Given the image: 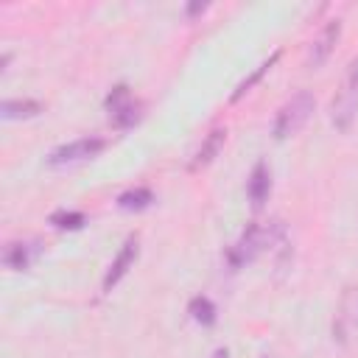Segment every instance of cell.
Returning <instances> with one entry per match:
<instances>
[{
    "label": "cell",
    "instance_id": "1",
    "mask_svg": "<svg viewBox=\"0 0 358 358\" xmlns=\"http://www.w3.org/2000/svg\"><path fill=\"white\" fill-rule=\"evenodd\" d=\"M285 238V227H282V221H266V224H249L243 232H241V238L227 249V263H229V268H243L246 263H252V260H257L266 249H271V246H277L280 241Z\"/></svg>",
    "mask_w": 358,
    "mask_h": 358
},
{
    "label": "cell",
    "instance_id": "2",
    "mask_svg": "<svg viewBox=\"0 0 358 358\" xmlns=\"http://www.w3.org/2000/svg\"><path fill=\"white\" fill-rule=\"evenodd\" d=\"M313 109H316V98H313L308 90L294 92V95L277 109V115H274V123H271L274 140H288V137H294V134L310 120Z\"/></svg>",
    "mask_w": 358,
    "mask_h": 358
},
{
    "label": "cell",
    "instance_id": "3",
    "mask_svg": "<svg viewBox=\"0 0 358 358\" xmlns=\"http://www.w3.org/2000/svg\"><path fill=\"white\" fill-rule=\"evenodd\" d=\"M358 115V56L347 64L344 81L330 103V123L336 126V131H350Z\"/></svg>",
    "mask_w": 358,
    "mask_h": 358
},
{
    "label": "cell",
    "instance_id": "4",
    "mask_svg": "<svg viewBox=\"0 0 358 358\" xmlns=\"http://www.w3.org/2000/svg\"><path fill=\"white\" fill-rule=\"evenodd\" d=\"M103 148H106L103 137H78L73 143H64V145L53 148L45 162H48V168H70V165H81V162L95 159Z\"/></svg>",
    "mask_w": 358,
    "mask_h": 358
},
{
    "label": "cell",
    "instance_id": "5",
    "mask_svg": "<svg viewBox=\"0 0 358 358\" xmlns=\"http://www.w3.org/2000/svg\"><path fill=\"white\" fill-rule=\"evenodd\" d=\"M106 112H109V120L115 129H129L140 120V101L131 98V90L126 84H117L112 87V92L106 95Z\"/></svg>",
    "mask_w": 358,
    "mask_h": 358
},
{
    "label": "cell",
    "instance_id": "6",
    "mask_svg": "<svg viewBox=\"0 0 358 358\" xmlns=\"http://www.w3.org/2000/svg\"><path fill=\"white\" fill-rule=\"evenodd\" d=\"M137 255H140V238L137 235H129L126 241H123V246H120V252L115 255V260L109 263V268H106V274H103V291L109 294L126 274H129V268L134 266V260H137Z\"/></svg>",
    "mask_w": 358,
    "mask_h": 358
},
{
    "label": "cell",
    "instance_id": "7",
    "mask_svg": "<svg viewBox=\"0 0 358 358\" xmlns=\"http://www.w3.org/2000/svg\"><path fill=\"white\" fill-rule=\"evenodd\" d=\"M338 36H341V20H327L324 28L319 31V36H316L313 45H310V56H308V62H310L313 70L322 67V64L330 59V53H333Z\"/></svg>",
    "mask_w": 358,
    "mask_h": 358
},
{
    "label": "cell",
    "instance_id": "8",
    "mask_svg": "<svg viewBox=\"0 0 358 358\" xmlns=\"http://www.w3.org/2000/svg\"><path fill=\"white\" fill-rule=\"evenodd\" d=\"M224 140H227V129H224V126H213V129L204 134V140L199 143V148L193 151L187 168H190V171H201V168H207V165L218 157V151L224 148Z\"/></svg>",
    "mask_w": 358,
    "mask_h": 358
},
{
    "label": "cell",
    "instance_id": "9",
    "mask_svg": "<svg viewBox=\"0 0 358 358\" xmlns=\"http://www.w3.org/2000/svg\"><path fill=\"white\" fill-rule=\"evenodd\" d=\"M268 193H271V171H268L266 159H257L246 179V196H249L252 207L260 210L268 201Z\"/></svg>",
    "mask_w": 358,
    "mask_h": 358
},
{
    "label": "cell",
    "instance_id": "10",
    "mask_svg": "<svg viewBox=\"0 0 358 358\" xmlns=\"http://www.w3.org/2000/svg\"><path fill=\"white\" fill-rule=\"evenodd\" d=\"M42 112V103L34 98H8L0 103V117L3 120H31Z\"/></svg>",
    "mask_w": 358,
    "mask_h": 358
},
{
    "label": "cell",
    "instance_id": "11",
    "mask_svg": "<svg viewBox=\"0 0 358 358\" xmlns=\"http://www.w3.org/2000/svg\"><path fill=\"white\" fill-rule=\"evenodd\" d=\"M115 201H117V207L126 210V213H143V210H148V207L154 204V193H151L148 187H129V190H123Z\"/></svg>",
    "mask_w": 358,
    "mask_h": 358
},
{
    "label": "cell",
    "instance_id": "12",
    "mask_svg": "<svg viewBox=\"0 0 358 358\" xmlns=\"http://www.w3.org/2000/svg\"><path fill=\"white\" fill-rule=\"evenodd\" d=\"M36 255V243H8L3 252V263L14 271H25Z\"/></svg>",
    "mask_w": 358,
    "mask_h": 358
},
{
    "label": "cell",
    "instance_id": "13",
    "mask_svg": "<svg viewBox=\"0 0 358 358\" xmlns=\"http://www.w3.org/2000/svg\"><path fill=\"white\" fill-rule=\"evenodd\" d=\"M277 62H280V50H277V53H271L266 62H260V64H257V67H255V70H252V73H249V76L235 87V92L229 95V101H232V103H238V101H241V98H243V95H246V92H249V90H252V87H255V84H257V81H260V78H263V76L277 64Z\"/></svg>",
    "mask_w": 358,
    "mask_h": 358
},
{
    "label": "cell",
    "instance_id": "14",
    "mask_svg": "<svg viewBox=\"0 0 358 358\" xmlns=\"http://www.w3.org/2000/svg\"><path fill=\"white\" fill-rule=\"evenodd\" d=\"M187 313L193 316V322H199V324H204V327H213V324H215V319H218V310H215L213 299H210V296H201V294L190 299Z\"/></svg>",
    "mask_w": 358,
    "mask_h": 358
},
{
    "label": "cell",
    "instance_id": "15",
    "mask_svg": "<svg viewBox=\"0 0 358 358\" xmlns=\"http://www.w3.org/2000/svg\"><path fill=\"white\" fill-rule=\"evenodd\" d=\"M48 221H50L56 229H81V227L87 224V215L78 213V210H56V213H50Z\"/></svg>",
    "mask_w": 358,
    "mask_h": 358
},
{
    "label": "cell",
    "instance_id": "16",
    "mask_svg": "<svg viewBox=\"0 0 358 358\" xmlns=\"http://www.w3.org/2000/svg\"><path fill=\"white\" fill-rule=\"evenodd\" d=\"M341 316L358 327V291H347L341 299Z\"/></svg>",
    "mask_w": 358,
    "mask_h": 358
},
{
    "label": "cell",
    "instance_id": "17",
    "mask_svg": "<svg viewBox=\"0 0 358 358\" xmlns=\"http://www.w3.org/2000/svg\"><path fill=\"white\" fill-rule=\"evenodd\" d=\"M207 6H199V3H193V6H187V14H201Z\"/></svg>",
    "mask_w": 358,
    "mask_h": 358
},
{
    "label": "cell",
    "instance_id": "18",
    "mask_svg": "<svg viewBox=\"0 0 358 358\" xmlns=\"http://www.w3.org/2000/svg\"><path fill=\"white\" fill-rule=\"evenodd\" d=\"M213 358H227V350H215V355Z\"/></svg>",
    "mask_w": 358,
    "mask_h": 358
},
{
    "label": "cell",
    "instance_id": "19",
    "mask_svg": "<svg viewBox=\"0 0 358 358\" xmlns=\"http://www.w3.org/2000/svg\"><path fill=\"white\" fill-rule=\"evenodd\" d=\"M263 358H268V355H263Z\"/></svg>",
    "mask_w": 358,
    "mask_h": 358
}]
</instances>
